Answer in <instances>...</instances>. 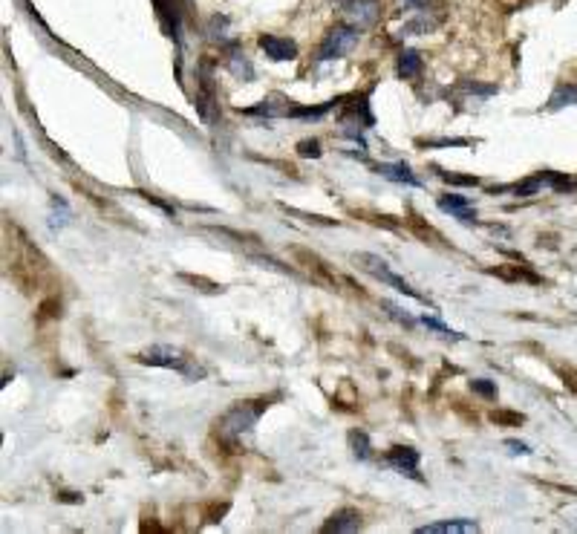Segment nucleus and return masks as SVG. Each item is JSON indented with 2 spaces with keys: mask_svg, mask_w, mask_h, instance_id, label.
<instances>
[{
  "mask_svg": "<svg viewBox=\"0 0 577 534\" xmlns=\"http://www.w3.org/2000/svg\"><path fill=\"white\" fill-rule=\"evenodd\" d=\"M263 410H265V402H237L223 419L216 422L219 439H226V442L240 439L243 433H248V430L257 425V419L263 416Z\"/></svg>",
  "mask_w": 577,
  "mask_h": 534,
  "instance_id": "1",
  "label": "nucleus"
},
{
  "mask_svg": "<svg viewBox=\"0 0 577 534\" xmlns=\"http://www.w3.org/2000/svg\"><path fill=\"white\" fill-rule=\"evenodd\" d=\"M139 361L142 364H150V367H167V370H180L191 378H199L202 370L194 367V359H188V355L182 349H176V347H167V344H156L145 352H139Z\"/></svg>",
  "mask_w": 577,
  "mask_h": 534,
  "instance_id": "2",
  "label": "nucleus"
},
{
  "mask_svg": "<svg viewBox=\"0 0 577 534\" xmlns=\"http://www.w3.org/2000/svg\"><path fill=\"white\" fill-rule=\"evenodd\" d=\"M355 260V266H358V269H364L367 275H373V278H378L381 283H387V286H392V289H398V292H402V295H407V298H413V300H419V303H427V298L424 295H419L405 278H398L392 269H390V266H387V260H381L378 254H355L352 257Z\"/></svg>",
  "mask_w": 577,
  "mask_h": 534,
  "instance_id": "3",
  "label": "nucleus"
},
{
  "mask_svg": "<svg viewBox=\"0 0 577 534\" xmlns=\"http://www.w3.org/2000/svg\"><path fill=\"white\" fill-rule=\"evenodd\" d=\"M355 43H358V29L355 26H335L326 40L321 43V53H318V61H332V58H341L346 53L355 50Z\"/></svg>",
  "mask_w": 577,
  "mask_h": 534,
  "instance_id": "4",
  "label": "nucleus"
},
{
  "mask_svg": "<svg viewBox=\"0 0 577 534\" xmlns=\"http://www.w3.org/2000/svg\"><path fill=\"white\" fill-rule=\"evenodd\" d=\"M260 50L269 55L272 61H292L297 55V47H295V40L289 38H277V35H263L260 38Z\"/></svg>",
  "mask_w": 577,
  "mask_h": 534,
  "instance_id": "5",
  "label": "nucleus"
},
{
  "mask_svg": "<svg viewBox=\"0 0 577 534\" xmlns=\"http://www.w3.org/2000/svg\"><path fill=\"white\" fill-rule=\"evenodd\" d=\"M361 511H355V508H341V511H335L332 517H329V523H324V534H344V531H358L361 528Z\"/></svg>",
  "mask_w": 577,
  "mask_h": 534,
  "instance_id": "6",
  "label": "nucleus"
},
{
  "mask_svg": "<svg viewBox=\"0 0 577 534\" xmlns=\"http://www.w3.org/2000/svg\"><path fill=\"white\" fill-rule=\"evenodd\" d=\"M419 534H471V531H479V523L473 520H439V523H430V525H422L416 528Z\"/></svg>",
  "mask_w": 577,
  "mask_h": 534,
  "instance_id": "7",
  "label": "nucleus"
},
{
  "mask_svg": "<svg viewBox=\"0 0 577 534\" xmlns=\"http://www.w3.org/2000/svg\"><path fill=\"white\" fill-rule=\"evenodd\" d=\"M439 208L448 211V214H454V217H459L462 222H476V214L471 211V200H468V197L445 194V197H439Z\"/></svg>",
  "mask_w": 577,
  "mask_h": 534,
  "instance_id": "8",
  "label": "nucleus"
},
{
  "mask_svg": "<svg viewBox=\"0 0 577 534\" xmlns=\"http://www.w3.org/2000/svg\"><path fill=\"white\" fill-rule=\"evenodd\" d=\"M387 465H392L395 471H402V474L416 476V471H419V454H416L413 448H392V451L387 454Z\"/></svg>",
  "mask_w": 577,
  "mask_h": 534,
  "instance_id": "9",
  "label": "nucleus"
},
{
  "mask_svg": "<svg viewBox=\"0 0 577 534\" xmlns=\"http://www.w3.org/2000/svg\"><path fill=\"white\" fill-rule=\"evenodd\" d=\"M349 18L355 21V26H373L378 18V0H355L349 4Z\"/></svg>",
  "mask_w": 577,
  "mask_h": 534,
  "instance_id": "10",
  "label": "nucleus"
},
{
  "mask_svg": "<svg viewBox=\"0 0 577 534\" xmlns=\"http://www.w3.org/2000/svg\"><path fill=\"white\" fill-rule=\"evenodd\" d=\"M378 173L381 176H387V180H392V182H405V185H410V188H419L422 182L413 176V170H410V165H405V162H392V165H381L378 168Z\"/></svg>",
  "mask_w": 577,
  "mask_h": 534,
  "instance_id": "11",
  "label": "nucleus"
},
{
  "mask_svg": "<svg viewBox=\"0 0 577 534\" xmlns=\"http://www.w3.org/2000/svg\"><path fill=\"white\" fill-rule=\"evenodd\" d=\"M571 104H577V87L574 84H560L551 93V99H549V110H563V107H571Z\"/></svg>",
  "mask_w": 577,
  "mask_h": 534,
  "instance_id": "12",
  "label": "nucleus"
},
{
  "mask_svg": "<svg viewBox=\"0 0 577 534\" xmlns=\"http://www.w3.org/2000/svg\"><path fill=\"white\" fill-rule=\"evenodd\" d=\"M419 70H422L419 53L416 50H405L402 58H398V75H402V78H413V75H419Z\"/></svg>",
  "mask_w": 577,
  "mask_h": 534,
  "instance_id": "13",
  "label": "nucleus"
},
{
  "mask_svg": "<svg viewBox=\"0 0 577 534\" xmlns=\"http://www.w3.org/2000/svg\"><path fill=\"white\" fill-rule=\"evenodd\" d=\"M349 448H352V454L358 457V459H370V436L364 433V430H352L349 433Z\"/></svg>",
  "mask_w": 577,
  "mask_h": 534,
  "instance_id": "14",
  "label": "nucleus"
},
{
  "mask_svg": "<svg viewBox=\"0 0 577 534\" xmlns=\"http://www.w3.org/2000/svg\"><path fill=\"white\" fill-rule=\"evenodd\" d=\"M229 67H231V72H234L237 78H243V81L254 78V70H251V64H248V58H246V55H231Z\"/></svg>",
  "mask_w": 577,
  "mask_h": 534,
  "instance_id": "15",
  "label": "nucleus"
},
{
  "mask_svg": "<svg viewBox=\"0 0 577 534\" xmlns=\"http://www.w3.org/2000/svg\"><path fill=\"white\" fill-rule=\"evenodd\" d=\"M422 324H424V327H430V329H439V332L445 335V338H462L459 332H454L451 327H445V324H441L439 318H427V315H424V318H422Z\"/></svg>",
  "mask_w": 577,
  "mask_h": 534,
  "instance_id": "16",
  "label": "nucleus"
},
{
  "mask_svg": "<svg viewBox=\"0 0 577 534\" xmlns=\"http://www.w3.org/2000/svg\"><path fill=\"white\" fill-rule=\"evenodd\" d=\"M471 387H473V393H479V396H485V398H494V396H497V387H494L491 381H485V378L471 381Z\"/></svg>",
  "mask_w": 577,
  "mask_h": 534,
  "instance_id": "17",
  "label": "nucleus"
},
{
  "mask_svg": "<svg viewBox=\"0 0 577 534\" xmlns=\"http://www.w3.org/2000/svg\"><path fill=\"white\" fill-rule=\"evenodd\" d=\"M297 153L300 156H321V145L315 139H306V142L297 145Z\"/></svg>",
  "mask_w": 577,
  "mask_h": 534,
  "instance_id": "18",
  "label": "nucleus"
},
{
  "mask_svg": "<svg viewBox=\"0 0 577 534\" xmlns=\"http://www.w3.org/2000/svg\"><path fill=\"white\" fill-rule=\"evenodd\" d=\"M491 419H494V422H508V425H522V422H525L520 413H497V410L491 413Z\"/></svg>",
  "mask_w": 577,
  "mask_h": 534,
  "instance_id": "19",
  "label": "nucleus"
},
{
  "mask_svg": "<svg viewBox=\"0 0 577 534\" xmlns=\"http://www.w3.org/2000/svg\"><path fill=\"white\" fill-rule=\"evenodd\" d=\"M384 306H387V309H390V315H392V318H395V321H402V324H407V327H413V318H410V315H402V309H398V306H395V303H387V300H384Z\"/></svg>",
  "mask_w": 577,
  "mask_h": 534,
  "instance_id": "20",
  "label": "nucleus"
},
{
  "mask_svg": "<svg viewBox=\"0 0 577 534\" xmlns=\"http://www.w3.org/2000/svg\"><path fill=\"white\" fill-rule=\"evenodd\" d=\"M505 448H511V454H520V457H528V454H531L528 445H525V442H517V439H508Z\"/></svg>",
  "mask_w": 577,
  "mask_h": 534,
  "instance_id": "21",
  "label": "nucleus"
},
{
  "mask_svg": "<svg viewBox=\"0 0 577 534\" xmlns=\"http://www.w3.org/2000/svg\"><path fill=\"white\" fill-rule=\"evenodd\" d=\"M441 176H445L448 182H456V185H476L479 182L476 176H451V173H441Z\"/></svg>",
  "mask_w": 577,
  "mask_h": 534,
  "instance_id": "22",
  "label": "nucleus"
}]
</instances>
